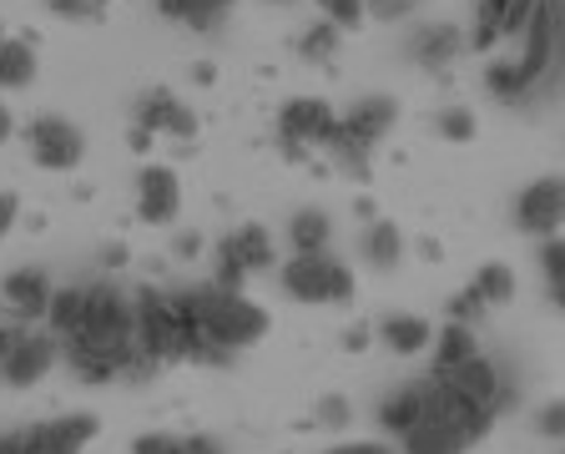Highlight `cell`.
Returning <instances> with one entry per match:
<instances>
[{
  "label": "cell",
  "mask_w": 565,
  "mask_h": 454,
  "mask_svg": "<svg viewBox=\"0 0 565 454\" xmlns=\"http://www.w3.org/2000/svg\"><path fill=\"white\" fill-rule=\"evenodd\" d=\"M131 454H188V440H182V434H167V430H147L131 440Z\"/></svg>",
  "instance_id": "obj_35"
},
{
  "label": "cell",
  "mask_w": 565,
  "mask_h": 454,
  "mask_svg": "<svg viewBox=\"0 0 565 454\" xmlns=\"http://www.w3.org/2000/svg\"><path fill=\"white\" fill-rule=\"evenodd\" d=\"M318 147H323V157H329L343 177H353V182H369V177H374V147H364L343 122H333L329 137L318 141Z\"/></svg>",
  "instance_id": "obj_19"
},
{
  "label": "cell",
  "mask_w": 565,
  "mask_h": 454,
  "mask_svg": "<svg viewBox=\"0 0 565 454\" xmlns=\"http://www.w3.org/2000/svg\"><path fill=\"white\" fill-rule=\"evenodd\" d=\"M470 293L484 303V308H500V303L515 298V273H510V263H480L470 278Z\"/></svg>",
  "instance_id": "obj_27"
},
{
  "label": "cell",
  "mask_w": 565,
  "mask_h": 454,
  "mask_svg": "<svg viewBox=\"0 0 565 454\" xmlns=\"http://www.w3.org/2000/svg\"><path fill=\"white\" fill-rule=\"evenodd\" d=\"M172 253L177 257H202V233H177Z\"/></svg>",
  "instance_id": "obj_43"
},
{
  "label": "cell",
  "mask_w": 565,
  "mask_h": 454,
  "mask_svg": "<svg viewBox=\"0 0 565 454\" xmlns=\"http://www.w3.org/2000/svg\"><path fill=\"white\" fill-rule=\"evenodd\" d=\"M102 434L96 414H56V420L31 424L35 454H86V444Z\"/></svg>",
  "instance_id": "obj_16"
},
{
  "label": "cell",
  "mask_w": 565,
  "mask_h": 454,
  "mask_svg": "<svg viewBox=\"0 0 565 454\" xmlns=\"http://www.w3.org/2000/svg\"><path fill=\"white\" fill-rule=\"evenodd\" d=\"M278 288L288 293L294 303H313V308H323V303H349L353 298V268L343 263L339 253H294L288 263L278 268Z\"/></svg>",
  "instance_id": "obj_6"
},
{
  "label": "cell",
  "mask_w": 565,
  "mask_h": 454,
  "mask_svg": "<svg viewBox=\"0 0 565 454\" xmlns=\"http://www.w3.org/2000/svg\"><path fill=\"white\" fill-rule=\"evenodd\" d=\"M273 6H294V0H273Z\"/></svg>",
  "instance_id": "obj_51"
},
{
  "label": "cell",
  "mask_w": 565,
  "mask_h": 454,
  "mask_svg": "<svg viewBox=\"0 0 565 454\" xmlns=\"http://www.w3.org/2000/svg\"><path fill=\"white\" fill-rule=\"evenodd\" d=\"M61 359L86 384H106V379L147 369L137 349L131 293H121L117 283H86V318L71 338H61Z\"/></svg>",
  "instance_id": "obj_1"
},
{
  "label": "cell",
  "mask_w": 565,
  "mask_h": 454,
  "mask_svg": "<svg viewBox=\"0 0 565 454\" xmlns=\"http://www.w3.org/2000/svg\"><path fill=\"white\" fill-rule=\"evenodd\" d=\"M212 6H223V11H227V6H233V0H212Z\"/></svg>",
  "instance_id": "obj_50"
},
{
  "label": "cell",
  "mask_w": 565,
  "mask_h": 454,
  "mask_svg": "<svg viewBox=\"0 0 565 454\" xmlns=\"http://www.w3.org/2000/svg\"><path fill=\"white\" fill-rule=\"evenodd\" d=\"M298 56L323 61V66H329V61L339 56V25H329V21L303 25V35H298Z\"/></svg>",
  "instance_id": "obj_30"
},
{
  "label": "cell",
  "mask_w": 565,
  "mask_h": 454,
  "mask_svg": "<svg viewBox=\"0 0 565 454\" xmlns=\"http://www.w3.org/2000/svg\"><path fill=\"white\" fill-rule=\"evenodd\" d=\"M323 454H394L384 440H343V444H333V450H323Z\"/></svg>",
  "instance_id": "obj_40"
},
{
  "label": "cell",
  "mask_w": 565,
  "mask_h": 454,
  "mask_svg": "<svg viewBox=\"0 0 565 454\" xmlns=\"http://www.w3.org/2000/svg\"><path fill=\"white\" fill-rule=\"evenodd\" d=\"M131 147H137V151H147V147H152V131H141V127H131Z\"/></svg>",
  "instance_id": "obj_47"
},
{
  "label": "cell",
  "mask_w": 565,
  "mask_h": 454,
  "mask_svg": "<svg viewBox=\"0 0 565 454\" xmlns=\"http://www.w3.org/2000/svg\"><path fill=\"white\" fill-rule=\"evenodd\" d=\"M465 46H470V41H465V31H459V25H449V21H424V25H414L409 41H404L409 61H414V66H424V71H449Z\"/></svg>",
  "instance_id": "obj_15"
},
{
  "label": "cell",
  "mask_w": 565,
  "mask_h": 454,
  "mask_svg": "<svg viewBox=\"0 0 565 454\" xmlns=\"http://www.w3.org/2000/svg\"><path fill=\"white\" fill-rule=\"evenodd\" d=\"M409 11L414 0H369V15H379V21H404Z\"/></svg>",
  "instance_id": "obj_38"
},
{
  "label": "cell",
  "mask_w": 565,
  "mask_h": 454,
  "mask_svg": "<svg viewBox=\"0 0 565 454\" xmlns=\"http://www.w3.org/2000/svg\"><path fill=\"white\" fill-rule=\"evenodd\" d=\"M35 82V46L21 35H0V92H25Z\"/></svg>",
  "instance_id": "obj_25"
},
{
  "label": "cell",
  "mask_w": 565,
  "mask_h": 454,
  "mask_svg": "<svg viewBox=\"0 0 565 454\" xmlns=\"http://www.w3.org/2000/svg\"><path fill=\"white\" fill-rule=\"evenodd\" d=\"M157 11L167 15V21L188 25V31H217L223 25V6H212V0H157Z\"/></svg>",
  "instance_id": "obj_28"
},
{
  "label": "cell",
  "mask_w": 565,
  "mask_h": 454,
  "mask_svg": "<svg viewBox=\"0 0 565 454\" xmlns=\"http://www.w3.org/2000/svg\"><path fill=\"white\" fill-rule=\"evenodd\" d=\"M86 318V283H71V288H56L51 293V308H46V334L56 338H71L76 328H82Z\"/></svg>",
  "instance_id": "obj_26"
},
{
  "label": "cell",
  "mask_w": 565,
  "mask_h": 454,
  "mask_svg": "<svg viewBox=\"0 0 565 454\" xmlns=\"http://www.w3.org/2000/svg\"><path fill=\"white\" fill-rule=\"evenodd\" d=\"M182 440H188V454H227V444L217 440V434H207V430L182 434Z\"/></svg>",
  "instance_id": "obj_41"
},
{
  "label": "cell",
  "mask_w": 565,
  "mask_h": 454,
  "mask_svg": "<svg viewBox=\"0 0 565 454\" xmlns=\"http://www.w3.org/2000/svg\"><path fill=\"white\" fill-rule=\"evenodd\" d=\"M369 344H374V328H369V324H349V328H343V349H349V353H364Z\"/></svg>",
  "instance_id": "obj_42"
},
{
  "label": "cell",
  "mask_w": 565,
  "mask_h": 454,
  "mask_svg": "<svg viewBox=\"0 0 565 454\" xmlns=\"http://www.w3.org/2000/svg\"><path fill=\"white\" fill-rule=\"evenodd\" d=\"M11 131H15V122H11V106H6V102H0V141H6V137H11Z\"/></svg>",
  "instance_id": "obj_46"
},
{
  "label": "cell",
  "mask_w": 565,
  "mask_h": 454,
  "mask_svg": "<svg viewBox=\"0 0 565 454\" xmlns=\"http://www.w3.org/2000/svg\"><path fill=\"white\" fill-rule=\"evenodd\" d=\"M515 228L525 237H555L565 228V177H530L515 192Z\"/></svg>",
  "instance_id": "obj_10"
},
{
  "label": "cell",
  "mask_w": 565,
  "mask_h": 454,
  "mask_svg": "<svg viewBox=\"0 0 565 454\" xmlns=\"http://www.w3.org/2000/svg\"><path fill=\"white\" fill-rule=\"evenodd\" d=\"M51 293H56V283H51V273L41 268V263H25V268L0 278V298L11 303L15 318H46Z\"/></svg>",
  "instance_id": "obj_17"
},
{
  "label": "cell",
  "mask_w": 565,
  "mask_h": 454,
  "mask_svg": "<svg viewBox=\"0 0 565 454\" xmlns=\"http://www.w3.org/2000/svg\"><path fill=\"white\" fill-rule=\"evenodd\" d=\"M435 131L449 141V147H465V141H475V131H480V122H475V112H470V106L449 102V106H439V112H435Z\"/></svg>",
  "instance_id": "obj_29"
},
{
  "label": "cell",
  "mask_w": 565,
  "mask_h": 454,
  "mask_svg": "<svg viewBox=\"0 0 565 454\" xmlns=\"http://www.w3.org/2000/svg\"><path fill=\"white\" fill-rule=\"evenodd\" d=\"M333 122H339V112H333L323 96H288V102L278 106V147H282V157L303 162L308 147H318V141L329 137Z\"/></svg>",
  "instance_id": "obj_9"
},
{
  "label": "cell",
  "mask_w": 565,
  "mask_h": 454,
  "mask_svg": "<svg viewBox=\"0 0 565 454\" xmlns=\"http://www.w3.org/2000/svg\"><path fill=\"white\" fill-rule=\"evenodd\" d=\"M15 222H21V198H15V192H0V243L11 237Z\"/></svg>",
  "instance_id": "obj_37"
},
{
  "label": "cell",
  "mask_w": 565,
  "mask_h": 454,
  "mask_svg": "<svg viewBox=\"0 0 565 454\" xmlns=\"http://www.w3.org/2000/svg\"><path fill=\"white\" fill-rule=\"evenodd\" d=\"M535 434L565 444V399H545V404L535 409Z\"/></svg>",
  "instance_id": "obj_34"
},
{
  "label": "cell",
  "mask_w": 565,
  "mask_h": 454,
  "mask_svg": "<svg viewBox=\"0 0 565 454\" xmlns=\"http://www.w3.org/2000/svg\"><path fill=\"white\" fill-rule=\"evenodd\" d=\"M15 338H21V324H6V318H0V359L11 353V344H15Z\"/></svg>",
  "instance_id": "obj_44"
},
{
  "label": "cell",
  "mask_w": 565,
  "mask_h": 454,
  "mask_svg": "<svg viewBox=\"0 0 565 454\" xmlns=\"http://www.w3.org/2000/svg\"><path fill=\"white\" fill-rule=\"evenodd\" d=\"M46 11L61 15V21L96 25V21H106V0H46Z\"/></svg>",
  "instance_id": "obj_31"
},
{
  "label": "cell",
  "mask_w": 565,
  "mask_h": 454,
  "mask_svg": "<svg viewBox=\"0 0 565 454\" xmlns=\"http://www.w3.org/2000/svg\"><path fill=\"white\" fill-rule=\"evenodd\" d=\"M0 454H35L31 424H25V430H6V434H0Z\"/></svg>",
  "instance_id": "obj_39"
},
{
  "label": "cell",
  "mask_w": 565,
  "mask_h": 454,
  "mask_svg": "<svg viewBox=\"0 0 565 454\" xmlns=\"http://www.w3.org/2000/svg\"><path fill=\"white\" fill-rule=\"evenodd\" d=\"M339 122L359 141H364V147H379V141L394 131V122H399V102H394V96H384V92H369V96H359V102H353Z\"/></svg>",
  "instance_id": "obj_18"
},
{
  "label": "cell",
  "mask_w": 565,
  "mask_h": 454,
  "mask_svg": "<svg viewBox=\"0 0 565 454\" xmlns=\"http://www.w3.org/2000/svg\"><path fill=\"white\" fill-rule=\"evenodd\" d=\"M182 318H188V359L192 363H233L243 349H253L258 338H268L273 318L258 298H247L243 288H217V283H198V288H177Z\"/></svg>",
  "instance_id": "obj_2"
},
{
  "label": "cell",
  "mask_w": 565,
  "mask_h": 454,
  "mask_svg": "<svg viewBox=\"0 0 565 454\" xmlns=\"http://www.w3.org/2000/svg\"><path fill=\"white\" fill-rule=\"evenodd\" d=\"M551 303H555V308H561V314H565V278H555V283H551Z\"/></svg>",
  "instance_id": "obj_48"
},
{
  "label": "cell",
  "mask_w": 565,
  "mask_h": 454,
  "mask_svg": "<svg viewBox=\"0 0 565 454\" xmlns=\"http://www.w3.org/2000/svg\"><path fill=\"white\" fill-rule=\"evenodd\" d=\"M0 35H6V31H0Z\"/></svg>",
  "instance_id": "obj_52"
},
{
  "label": "cell",
  "mask_w": 565,
  "mask_h": 454,
  "mask_svg": "<svg viewBox=\"0 0 565 454\" xmlns=\"http://www.w3.org/2000/svg\"><path fill=\"white\" fill-rule=\"evenodd\" d=\"M288 247H294V253H329L333 218L323 208H298L294 218H288Z\"/></svg>",
  "instance_id": "obj_23"
},
{
  "label": "cell",
  "mask_w": 565,
  "mask_h": 454,
  "mask_svg": "<svg viewBox=\"0 0 565 454\" xmlns=\"http://www.w3.org/2000/svg\"><path fill=\"white\" fill-rule=\"evenodd\" d=\"M131 127L152 131V137H172V141H192L198 137V112L177 92L167 86H152V92H141L137 106H131Z\"/></svg>",
  "instance_id": "obj_11"
},
{
  "label": "cell",
  "mask_w": 565,
  "mask_h": 454,
  "mask_svg": "<svg viewBox=\"0 0 565 454\" xmlns=\"http://www.w3.org/2000/svg\"><path fill=\"white\" fill-rule=\"evenodd\" d=\"M192 76H198V86H212V82H217V71H212V66H207V61H202V66H198V71H192Z\"/></svg>",
  "instance_id": "obj_49"
},
{
  "label": "cell",
  "mask_w": 565,
  "mask_h": 454,
  "mask_svg": "<svg viewBox=\"0 0 565 454\" xmlns=\"http://www.w3.org/2000/svg\"><path fill=\"white\" fill-rule=\"evenodd\" d=\"M374 338L384 344L388 353H399V359H414V353H429V344H435V328L424 324L419 314H388L384 324L374 328Z\"/></svg>",
  "instance_id": "obj_21"
},
{
  "label": "cell",
  "mask_w": 565,
  "mask_h": 454,
  "mask_svg": "<svg viewBox=\"0 0 565 454\" xmlns=\"http://www.w3.org/2000/svg\"><path fill=\"white\" fill-rule=\"evenodd\" d=\"M56 359H61V344H56V338L21 328V338L11 344V353L0 359V384H6V389H31V384H41V379L56 369Z\"/></svg>",
  "instance_id": "obj_13"
},
{
  "label": "cell",
  "mask_w": 565,
  "mask_h": 454,
  "mask_svg": "<svg viewBox=\"0 0 565 454\" xmlns=\"http://www.w3.org/2000/svg\"><path fill=\"white\" fill-rule=\"evenodd\" d=\"M435 373H449V369H459L465 359H475L480 353V338H475V328L470 324H455V318H445V328L435 334Z\"/></svg>",
  "instance_id": "obj_24"
},
{
  "label": "cell",
  "mask_w": 565,
  "mask_h": 454,
  "mask_svg": "<svg viewBox=\"0 0 565 454\" xmlns=\"http://www.w3.org/2000/svg\"><path fill=\"white\" fill-rule=\"evenodd\" d=\"M131 318H137V349L147 369L188 359V318H182L177 288H152V283L137 288L131 293Z\"/></svg>",
  "instance_id": "obj_5"
},
{
  "label": "cell",
  "mask_w": 565,
  "mask_h": 454,
  "mask_svg": "<svg viewBox=\"0 0 565 454\" xmlns=\"http://www.w3.org/2000/svg\"><path fill=\"white\" fill-rule=\"evenodd\" d=\"M541 273H545V283L565 278V233L541 237Z\"/></svg>",
  "instance_id": "obj_36"
},
{
  "label": "cell",
  "mask_w": 565,
  "mask_h": 454,
  "mask_svg": "<svg viewBox=\"0 0 565 454\" xmlns=\"http://www.w3.org/2000/svg\"><path fill=\"white\" fill-rule=\"evenodd\" d=\"M424 389H429V379H414V384H394V389H388V394L379 399V409H374L379 430L399 440V434L409 430L414 420H419V409H424Z\"/></svg>",
  "instance_id": "obj_20"
},
{
  "label": "cell",
  "mask_w": 565,
  "mask_h": 454,
  "mask_svg": "<svg viewBox=\"0 0 565 454\" xmlns=\"http://www.w3.org/2000/svg\"><path fill=\"white\" fill-rule=\"evenodd\" d=\"M349 420H353V404L343 394H323L313 404V424H318V430H349Z\"/></svg>",
  "instance_id": "obj_33"
},
{
  "label": "cell",
  "mask_w": 565,
  "mask_h": 454,
  "mask_svg": "<svg viewBox=\"0 0 565 454\" xmlns=\"http://www.w3.org/2000/svg\"><path fill=\"white\" fill-rule=\"evenodd\" d=\"M353 218H359V222H374V218H379L374 198H353Z\"/></svg>",
  "instance_id": "obj_45"
},
{
  "label": "cell",
  "mask_w": 565,
  "mask_h": 454,
  "mask_svg": "<svg viewBox=\"0 0 565 454\" xmlns=\"http://www.w3.org/2000/svg\"><path fill=\"white\" fill-rule=\"evenodd\" d=\"M25 147H31V162L46 167V172H71V167L86 162V131L76 122L56 117V112H41L25 127Z\"/></svg>",
  "instance_id": "obj_8"
},
{
  "label": "cell",
  "mask_w": 565,
  "mask_h": 454,
  "mask_svg": "<svg viewBox=\"0 0 565 454\" xmlns=\"http://www.w3.org/2000/svg\"><path fill=\"white\" fill-rule=\"evenodd\" d=\"M359 253H364V263L374 273H394L404 263V233L388 218H374V222H364V233H359Z\"/></svg>",
  "instance_id": "obj_22"
},
{
  "label": "cell",
  "mask_w": 565,
  "mask_h": 454,
  "mask_svg": "<svg viewBox=\"0 0 565 454\" xmlns=\"http://www.w3.org/2000/svg\"><path fill=\"white\" fill-rule=\"evenodd\" d=\"M490 424H494L490 409L475 404L470 394H459L449 379L429 373L424 409L419 420L399 434V454H470L490 434Z\"/></svg>",
  "instance_id": "obj_4"
},
{
  "label": "cell",
  "mask_w": 565,
  "mask_h": 454,
  "mask_svg": "<svg viewBox=\"0 0 565 454\" xmlns=\"http://www.w3.org/2000/svg\"><path fill=\"white\" fill-rule=\"evenodd\" d=\"M278 263V247H273V233L263 222H243L217 243V263H212V278L217 288H243L253 273L273 268Z\"/></svg>",
  "instance_id": "obj_7"
},
{
  "label": "cell",
  "mask_w": 565,
  "mask_h": 454,
  "mask_svg": "<svg viewBox=\"0 0 565 454\" xmlns=\"http://www.w3.org/2000/svg\"><path fill=\"white\" fill-rule=\"evenodd\" d=\"M182 212V182L167 162H147L137 172V218L152 228H172Z\"/></svg>",
  "instance_id": "obj_14"
},
{
  "label": "cell",
  "mask_w": 565,
  "mask_h": 454,
  "mask_svg": "<svg viewBox=\"0 0 565 454\" xmlns=\"http://www.w3.org/2000/svg\"><path fill=\"white\" fill-rule=\"evenodd\" d=\"M561 82H565V0H535V11H530L525 31H520V51L484 66V92L494 102L520 106L555 92Z\"/></svg>",
  "instance_id": "obj_3"
},
{
  "label": "cell",
  "mask_w": 565,
  "mask_h": 454,
  "mask_svg": "<svg viewBox=\"0 0 565 454\" xmlns=\"http://www.w3.org/2000/svg\"><path fill=\"white\" fill-rule=\"evenodd\" d=\"M318 11H323V21H329V25L353 31V25H364L369 0H318Z\"/></svg>",
  "instance_id": "obj_32"
},
{
  "label": "cell",
  "mask_w": 565,
  "mask_h": 454,
  "mask_svg": "<svg viewBox=\"0 0 565 454\" xmlns=\"http://www.w3.org/2000/svg\"><path fill=\"white\" fill-rule=\"evenodd\" d=\"M530 11H535V0H475V21H470V51L490 56L494 46H505V41H520L525 31Z\"/></svg>",
  "instance_id": "obj_12"
}]
</instances>
